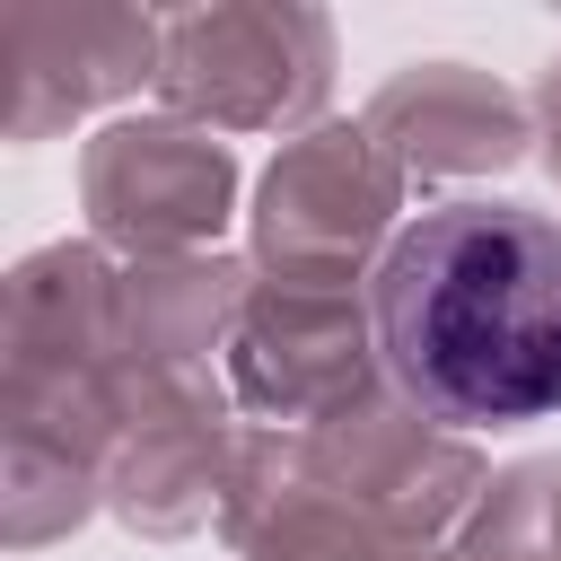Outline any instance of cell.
<instances>
[{"label":"cell","mask_w":561,"mask_h":561,"mask_svg":"<svg viewBox=\"0 0 561 561\" xmlns=\"http://www.w3.org/2000/svg\"><path fill=\"white\" fill-rule=\"evenodd\" d=\"M377 351L447 430L561 412V228L517 202L421 210L377 263Z\"/></svg>","instance_id":"1"}]
</instances>
